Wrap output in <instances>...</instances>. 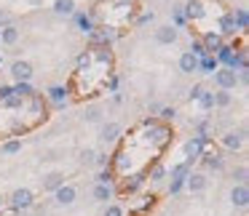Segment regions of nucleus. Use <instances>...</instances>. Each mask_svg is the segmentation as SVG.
<instances>
[{
	"label": "nucleus",
	"mask_w": 249,
	"mask_h": 216,
	"mask_svg": "<svg viewBox=\"0 0 249 216\" xmlns=\"http://www.w3.org/2000/svg\"><path fill=\"white\" fill-rule=\"evenodd\" d=\"M89 40H91L94 46H97V43H105V46H107V43H110V35H107V32H97V30H94V32L89 35Z\"/></svg>",
	"instance_id": "obj_34"
},
{
	"label": "nucleus",
	"mask_w": 249,
	"mask_h": 216,
	"mask_svg": "<svg viewBox=\"0 0 249 216\" xmlns=\"http://www.w3.org/2000/svg\"><path fill=\"white\" fill-rule=\"evenodd\" d=\"M147 22H153V11H147V14L140 16V24H147Z\"/></svg>",
	"instance_id": "obj_44"
},
{
	"label": "nucleus",
	"mask_w": 249,
	"mask_h": 216,
	"mask_svg": "<svg viewBox=\"0 0 249 216\" xmlns=\"http://www.w3.org/2000/svg\"><path fill=\"white\" fill-rule=\"evenodd\" d=\"M196 102L201 104V109H212V107H214V91H206V88H204Z\"/></svg>",
	"instance_id": "obj_24"
},
{
	"label": "nucleus",
	"mask_w": 249,
	"mask_h": 216,
	"mask_svg": "<svg viewBox=\"0 0 249 216\" xmlns=\"http://www.w3.org/2000/svg\"><path fill=\"white\" fill-rule=\"evenodd\" d=\"M54 14L56 16H72L75 14V0H54Z\"/></svg>",
	"instance_id": "obj_16"
},
{
	"label": "nucleus",
	"mask_w": 249,
	"mask_h": 216,
	"mask_svg": "<svg viewBox=\"0 0 249 216\" xmlns=\"http://www.w3.org/2000/svg\"><path fill=\"white\" fill-rule=\"evenodd\" d=\"M204 163H206V168H212V171H222V168H225V160H222L220 155H206Z\"/></svg>",
	"instance_id": "obj_29"
},
{
	"label": "nucleus",
	"mask_w": 249,
	"mask_h": 216,
	"mask_svg": "<svg viewBox=\"0 0 249 216\" xmlns=\"http://www.w3.org/2000/svg\"><path fill=\"white\" fill-rule=\"evenodd\" d=\"M222 147L225 150H241L244 144H247V128H238V131H228V134H222Z\"/></svg>",
	"instance_id": "obj_3"
},
{
	"label": "nucleus",
	"mask_w": 249,
	"mask_h": 216,
	"mask_svg": "<svg viewBox=\"0 0 249 216\" xmlns=\"http://www.w3.org/2000/svg\"><path fill=\"white\" fill-rule=\"evenodd\" d=\"M14 93H11V86H0V104L6 102V99H11Z\"/></svg>",
	"instance_id": "obj_41"
},
{
	"label": "nucleus",
	"mask_w": 249,
	"mask_h": 216,
	"mask_svg": "<svg viewBox=\"0 0 249 216\" xmlns=\"http://www.w3.org/2000/svg\"><path fill=\"white\" fill-rule=\"evenodd\" d=\"M201 91H204V86H193V91H190V99H198Z\"/></svg>",
	"instance_id": "obj_45"
},
{
	"label": "nucleus",
	"mask_w": 249,
	"mask_h": 216,
	"mask_svg": "<svg viewBox=\"0 0 249 216\" xmlns=\"http://www.w3.org/2000/svg\"><path fill=\"white\" fill-rule=\"evenodd\" d=\"M131 182H126V189H129V192H137V189L142 187V182H145V176H142V173H134V176H129Z\"/></svg>",
	"instance_id": "obj_32"
},
{
	"label": "nucleus",
	"mask_w": 249,
	"mask_h": 216,
	"mask_svg": "<svg viewBox=\"0 0 249 216\" xmlns=\"http://www.w3.org/2000/svg\"><path fill=\"white\" fill-rule=\"evenodd\" d=\"M0 40H3L6 46H14L19 40V30L11 27V24H8V27H3V30H0Z\"/></svg>",
	"instance_id": "obj_22"
},
{
	"label": "nucleus",
	"mask_w": 249,
	"mask_h": 216,
	"mask_svg": "<svg viewBox=\"0 0 249 216\" xmlns=\"http://www.w3.org/2000/svg\"><path fill=\"white\" fill-rule=\"evenodd\" d=\"M89 64H91V54L86 51V54H81V56H78V70H83V67L89 70Z\"/></svg>",
	"instance_id": "obj_39"
},
{
	"label": "nucleus",
	"mask_w": 249,
	"mask_h": 216,
	"mask_svg": "<svg viewBox=\"0 0 249 216\" xmlns=\"http://www.w3.org/2000/svg\"><path fill=\"white\" fill-rule=\"evenodd\" d=\"M174 115H177L174 107H161V120H174Z\"/></svg>",
	"instance_id": "obj_40"
},
{
	"label": "nucleus",
	"mask_w": 249,
	"mask_h": 216,
	"mask_svg": "<svg viewBox=\"0 0 249 216\" xmlns=\"http://www.w3.org/2000/svg\"><path fill=\"white\" fill-rule=\"evenodd\" d=\"M206 136L201 134V136H193V139H188L185 141V152H188V160H196V157H201V150H204V144H206Z\"/></svg>",
	"instance_id": "obj_11"
},
{
	"label": "nucleus",
	"mask_w": 249,
	"mask_h": 216,
	"mask_svg": "<svg viewBox=\"0 0 249 216\" xmlns=\"http://www.w3.org/2000/svg\"><path fill=\"white\" fill-rule=\"evenodd\" d=\"M185 184H188L190 192H204V189L209 187V176H206V173H201V171H193V173H188Z\"/></svg>",
	"instance_id": "obj_8"
},
{
	"label": "nucleus",
	"mask_w": 249,
	"mask_h": 216,
	"mask_svg": "<svg viewBox=\"0 0 249 216\" xmlns=\"http://www.w3.org/2000/svg\"><path fill=\"white\" fill-rule=\"evenodd\" d=\"M83 120H86V123H99V120H102V109L99 107H86L83 109Z\"/></svg>",
	"instance_id": "obj_28"
},
{
	"label": "nucleus",
	"mask_w": 249,
	"mask_h": 216,
	"mask_svg": "<svg viewBox=\"0 0 249 216\" xmlns=\"http://www.w3.org/2000/svg\"><path fill=\"white\" fill-rule=\"evenodd\" d=\"M179 72H185V75L198 72V56H193L190 51H185V54L179 56Z\"/></svg>",
	"instance_id": "obj_13"
},
{
	"label": "nucleus",
	"mask_w": 249,
	"mask_h": 216,
	"mask_svg": "<svg viewBox=\"0 0 249 216\" xmlns=\"http://www.w3.org/2000/svg\"><path fill=\"white\" fill-rule=\"evenodd\" d=\"M231 102H233L231 91H220V88H217V93H214V107H231Z\"/></svg>",
	"instance_id": "obj_27"
},
{
	"label": "nucleus",
	"mask_w": 249,
	"mask_h": 216,
	"mask_svg": "<svg viewBox=\"0 0 249 216\" xmlns=\"http://www.w3.org/2000/svg\"><path fill=\"white\" fill-rule=\"evenodd\" d=\"M62 184H65V173H62V171H51V173H46V176L40 179V187H43V192H56Z\"/></svg>",
	"instance_id": "obj_7"
},
{
	"label": "nucleus",
	"mask_w": 249,
	"mask_h": 216,
	"mask_svg": "<svg viewBox=\"0 0 249 216\" xmlns=\"http://www.w3.org/2000/svg\"><path fill=\"white\" fill-rule=\"evenodd\" d=\"M182 184H185V179H174V182H172V192H179Z\"/></svg>",
	"instance_id": "obj_43"
},
{
	"label": "nucleus",
	"mask_w": 249,
	"mask_h": 216,
	"mask_svg": "<svg viewBox=\"0 0 249 216\" xmlns=\"http://www.w3.org/2000/svg\"><path fill=\"white\" fill-rule=\"evenodd\" d=\"M0 150H3V155H17V152H22V141L11 139V141H6V144L0 147Z\"/></svg>",
	"instance_id": "obj_30"
},
{
	"label": "nucleus",
	"mask_w": 249,
	"mask_h": 216,
	"mask_svg": "<svg viewBox=\"0 0 249 216\" xmlns=\"http://www.w3.org/2000/svg\"><path fill=\"white\" fill-rule=\"evenodd\" d=\"M17 216H30V214H17Z\"/></svg>",
	"instance_id": "obj_47"
},
{
	"label": "nucleus",
	"mask_w": 249,
	"mask_h": 216,
	"mask_svg": "<svg viewBox=\"0 0 249 216\" xmlns=\"http://www.w3.org/2000/svg\"><path fill=\"white\" fill-rule=\"evenodd\" d=\"M0 64H3V54H0Z\"/></svg>",
	"instance_id": "obj_48"
},
{
	"label": "nucleus",
	"mask_w": 249,
	"mask_h": 216,
	"mask_svg": "<svg viewBox=\"0 0 249 216\" xmlns=\"http://www.w3.org/2000/svg\"><path fill=\"white\" fill-rule=\"evenodd\" d=\"M94 160H97V152H94L91 147H86V150L81 152V163H83V166H91Z\"/></svg>",
	"instance_id": "obj_33"
},
{
	"label": "nucleus",
	"mask_w": 249,
	"mask_h": 216,
	"mask_svg": "<svg viewBox=\"0 0 249 216\" xmlns=\"http://www.w3.org/2000/svg\"><path fill=\"white\" fill-rule=\"evenodd\" d=\"M214 83H217V88H220V91H233V88H236V83H238V77H236V72L228 70V67H217Z\"/></svg>",
	"instance_id": "obj_2"
},
{
	"label": "nucleus",
	"mask_w": 249,
	"mask_h": 216,
	"mask_svg": "<svg viewBox=\"0 0 249 216\" xmlns=\"http://www.w3.org/2000/svg\"><path fill=\"white\" fill-rule=\"evenodd\" d=\"M233 16V24H236V32H244V30L249 27V14L247 8H236V11H231Z\"/></svg>",
	"instance_id": "obj_17"
},
{
	"label": "nucleus",
	"mask_w": 249,
	"mask_h": 216,
	"mask_svg": "<svg viewBox=\"0 0 249 216\" xmlns=\"http://www.w3.org/2000/svg\"><path fill=\"white\" fill-rule=\"evenodd\" d=\"M110 182H113V176H110V171H102V173L97 176V184H110Z\"/></svg>",
	"instance_id": "obj_42"
},
{
	"label": "nucleus",
	"mask_w": 249,
	"mask_h": 216,
	"mask_svg": "<svg viewBox=\"0 0 249 216\" xmlns=\"http://www.w3.org/2000/svg\"><path fill=\"white\" fill-rule=\"evenodd\" d=\"M113 182L110 184H94V200H102V203H107V200H113Z\"/></svg>",
	"instance_id": "obj_18"
},
{
	"label": "nucleus",
	"mask_w": 249,
	"mask_h": 216,
	"mask_svg": "<svg viewBox=\"0 0 249 216\" xmlns=\"http://www.w3.org/2000/svg\"><path fill=\"white\" fill-rule=\"evenodd\" d=\"M201 43H204V51L209 56H214V51L220 48V46H225V43H222V35L220 32H206L204 38H201Z\"/></svg>",
	"instance_id": "obj_14"
},
{
	"label": "nucleus",
	"mask_w": 249,
	"mask_h": 216,
	"mask_svg": "<svg viewBox=\"0 0 249 216\" xmlns=\"http://www.w3.org/2000/svg\"><path fill=\"white\" fill-rule=\"evenodd\" d=\"M75 22H78V27H81L83 35H91L94 32V19L91 16H86V14H75Z\"/></svg>",
	"instance_id": "obj_23"
},
{
	"label": "nucleus",
	"mask_w": 249,
	"mask_h": 216,
	"mask_svg": "<svg viewBox=\"0 0 249 216\" xmlns=\"http://www.w3.org/2000/svg\"><path fill=\"white\" fill-rule=\"evenodd\" d=\"M217 59L214 56H204V59H198V72H217Z\"/></svg>",
	"instance_id": "obj_25"
},
{
	"label": "nucleus",
	"mask_w": 249,
	"mask_h": 216,
	"mask_svg": "<svg viewBox=\"0 0 249 216\" xmlns=\"http://www.w3.org/2000/svg\"><path fill=\"white\" fill-rule=\"evenodd\" d=\"M118 136H121V125L118 123H105L102 125V136H99V139H102L105 144H115Z\"/></svg>",
	"instance_id": "obj_15"
},
{
	"label": "nucleus",
	"mask_w": 249,
	"mask_h": 216,
	"mask_svg": "<svg viewBox=\"0 0 249 216\" xmlns=\"http://www.w3.org/2000/svg\"><path fill=\"white\" fill-rule=\"evenodd\" d=\"M105 216H124V208H121L118 203H107V208H105Z\"/></svg>",
	"instance_id": "obj_37"
},
{
	"label": "nucleus",
	"mask_w": 249,
	"mask_h": 216,
	"mask_svg": "<svg viewBox=\"0 0 249 216\" xmlns=\"http://www.w3.org/2000/svg\"><path fill=\"white\" fill-rule=\"evenodd\" d=\"M190 54H193V56H198V59L209 56V54L204 51V43H201V40H193V46H190Z\"/></svg>",
	"instance_id": "obj_35"
},
{
	"label": "nucleus",
	"mask_w": 249,
	"mask_h": 216,
	"mask_svg": "<svg viewBox=\"0 0 249 216\" xmlns=\"http://www.w3.org/2000/svg\"><path fill=\"white\" fill-rule=\"evenodd\" d=\"M94 59H97L99 64H110V62H113V54H110L107 46H102V48H94Z\"/></svg>",
	"instance_id": "obj_26"
},
{
	"label": "nucleus",
	"mask_w": 249,
	"mask_h": 216,
	"mask_svg": "<svg viewBox=\"0 0 249 216\" xmlns=\"http://www.w3.org/2000/svg\"><path fill=\"white\" fill-rule=\"evenodd\" d=\"M67 93H70V91H67L65 86H54V88H51V91H49V99H51V102L56 104V107H62V104L67 102Z\"/></svg>",
	"instance_id": "obj_20"
},
{
	"label": "nucleus",
	"mask_w": 249,
	"mask_h": 216,
	"mask_svg": "<svg viewBox=\"0 0 249 216\" xmlns=\"http://www.w3.org/2000/svg\"><path fill=\"white\" fill-rule=\"evenodd\" d=\"M156 43H161V46L177 43V30H174L172 24H163V27H158V30H156Z\"/></svg>",
	"instance_id": "obj_12"
},
{
	"label": "nucleus",
	"mask_w": 249,
	"mask_h": 216,
	"mask_svg": "<svg viewBox=\"0 0 249 216\" xmlns=\"http://www.w3.org/2000/svg\"><path fill=\"white\" fill-rule=\"evenodd\" d=\"M233 179H236V184H247V166H238L233 171Z\"/></svg>",
	"instance_id": "obj_36"
},
{
	"label": "nucleus",
	"mask_w": 249,
	"mask_h": 216,
	"mask_svg": "<svg viewBox=\"0 0 249 216\" xmlns=\"http://www.w3.org/2000/svg\"><path fill=\"white\" fill-rule=\"evenodd\" d=\"M11 93L17 99H30V96H35V91H33V86L30 83H17V86H11Z\"/></svg>",
	"instance_id": "obj_21"
},
{
	"label": "nucleus",
	"mask_w": 249,
	"mask_h": 216,
	"mask_svg": "<svg viewBox=\"0 0 249 216\" xmlns=\"http://www.w3.org/2000/svg\"><path fill=\"white\" fill-rule=\"evenodd\" d=\"M188 22V19H185V14H182V8H174V24L172 27L177 30V27H182V24Z\"/></svg>",
	"instance_id": "obj_38"
},
{
	"label": "nucleus",
	"mask_w": 249,
	"mask_h": 216,
	"mask_svg": "<svg viewBox=\"0 0 249 216\" xmlns=\"http://www.w3.org/2000/svg\"><path fill=\"white\" fill-rule=\"evenodd\" d=\"M11 75H14V80H17V83H30L35 72H33V64H30V62L19 59V62H14V64H11Z\"/></svg>",
	"instance_id": "obj_4"
},
{
	"label": "nucleus",
	"mask_w": 249,
	"mask_h": 216,
	"mask_svg": "<svg viewBox=\"0 0 249 216\" xmlns=\"http://www.w3.org/2000/svg\"><path fill=\"white\" fill-rule=\"evenodd\" d=\"M217 27H220V35H236V24H233L231 14H222V16L217 19Z\"/></svg>",
	"instance_id": "obj_19"
},
{
	"label": "nucleus",
	"mask_w": 249,
	"mask_h": 216,
	"mask_svg": "<svg viewBox=\"0 0 249 216\" xmlns=\"http://www.w3.org/2000/svg\"><path fill=\"white\" fill-rule=\"evenodd\" d=\"M54 198H56V203H59V205H72V203H75V198H78V189L72 187V184H62V187L54 192Z\"/></svg>",
	"instance_id": "obj_10"
},
{
	"label": "nucleus",
	"mask_w": 249,
	"mask_h": 216,
	"mask_svg": "<svg viewBox=\"0 0 249 216\" xmlns=\"http://www.w3.org/2000/svg\"><path fill=\"white\" fill-rule=\"evenodd\" d=\"M231 203L236 205V208H247V205H249V189H247V184H233Z\"/></svg>",
	"instance_id": "obj_9"
},
{
	"label": "nucleus",
	"mask_w": 249,
	"mask_h": 216,
	"mask_svg": "<svg viewBox=\"0 0 249 216\" xmlns=\"http://www.w3.org/2000/svg\"><path fill=\"white\" fill-rule=\"evenodd\" d=\"M163 179H166V166H161V163L153 166L150 168V182H163Z\"/></svg>",
	"instance_id": "obj_31"
},
{
	"label": "nucleus",
	"mask_w": 249,
	"mask_h": 216,
	"mask_svg": "<svg viewBox=\"0 0 249 216\" xmlns=\"http://www.w3.org/2000/svg\"><path fill=\"white\" fill-rule=\"evenodd\" d=\"M8 205H11L17 214H27V211L35 205V192H33V189H27V187L14 189V195H11V200H8Z\"/></svg>",
	"instance_id": "obj_1"
},
{
	"label": "nucleus",
	"mask_w": 249,
	"mask_h": 216,
	"mask_svg": "<svg viewBox=\"0 0 249 216\" xmlns=\"http://www.w3.org/2000/svg\"><path fill=\"white\" fill-rule=\"evenodd\" d=\"M147 131H150V134H147V141L156 144V147H166L169 139H172V131H169L166 125H161V123H156L153 128H147Z\"/></svg>",
	"instance_id": "obj_5"
},
{
	"label": "nucleus",
	"mask_w": 249,
	"mask_h": 216,
	"mask_svg": "<svg viewBox=\"0 0 249 216\" xmlns=\"http://www.w3.org/2000/svg\"><path fill=\"white\" fill-rule=\"evenodd\" d=\"M185 19H190V22H201V19L206 16V3L204 0H188L182 8Z\"/></svg>",
	"instance_id": "obj_6"
},
{
	"label": "nucleus",
	"mask_w": 249,
	"mask_h": 216,
	"mask_svg": "<svg viewBox=\"0 0 249 216\" xmlns=\"http://www.w3.org/2000/svg\"><path fill=\"white\" fill-rule=\"evenodd\" d=\"M3 203H6V198H3V195H0V211H3Z\"/></svg>",
	"instance_id": "obj_46"
}]
</instances>
